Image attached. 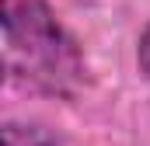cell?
I'll return each instance as SVG.
<instances>
[{
	"label": "cell",
	"mask_w": 150,
	"mask_h": 146,
	"mask_svg": "<svg viewBox=\"0 0 150 146\" xmlns=\"http://www.w3.org/2000/svg\"><path fill=\"white\" fill-rule=\"evenodd\" d=\"M4 63L11 80L52 98L87 87V59L45 0H4Z\"/></svg>",
	"instance_id": "1"
},
{
	"label": "cell",
	"mask_w": 150,
	"mask_h": 146,
	"mask_svg": "<svg viewBox=\"0 0 150 146\" xmlns=\"http://www.w3.org/2000/svg\"><path fill=\"white\" fill-rule=\"evenodd\" d=\"M136 63H140L143 77L150 80V25L143 28V35H140V49H136Z\"/></svg>",
	"instance_id": "2"
}]
</instances>
